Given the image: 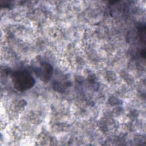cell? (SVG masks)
<instances>
[{"label": "cell", "mask_w": 146, "mask_h": 146, "mask_svg": "<svg viewBox=\"0 0 146 146\" xmlns=\"http://www.w3.org/2000/svg\"><path fill=\"white\" fill-rule=\"evenodd\" d=\"M12 81L14 87L21 91L31 88L35 84L34 79L26 71H19L13 73Z\"/></svg>", "instance_id": "6da1fadb"}]
</instances>
